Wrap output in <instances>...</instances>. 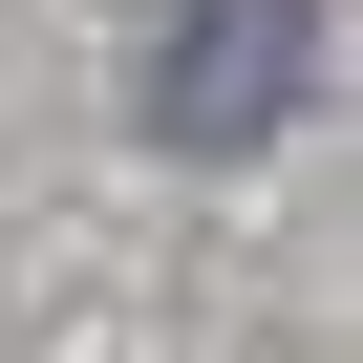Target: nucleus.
I'll return each instance as SVG.
<instances>
[{"mask_svg":"<svg viewBox=\"0 0 363 363\" xmlns=\"http://www.w3.org/2000/svg\"><path fill=\"white\" fill-rule=\"evenodd\" d=\"M299 65H320V22L299 0H193V22H171V65H150V150H257L278 107H299Z\"/></svg>","mask_w":363,"mask_h":363,"instance_id":"1","label":"nucleus"}]
</instances>
